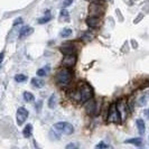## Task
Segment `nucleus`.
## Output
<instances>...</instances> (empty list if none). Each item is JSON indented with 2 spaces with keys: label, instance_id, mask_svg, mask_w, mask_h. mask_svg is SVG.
Here are the masks:
<instances>
[{
  "label": "nucleus",
  "instance_id": "nucleus-1",
  "mask_svg": "<svg viewBox=\"0 0 149 149\" xmlns=\"http://www.w3.org/2000/svg\"><path fill=\"white\" fill-rule=\"evenodd\" d=\"M68 95L75 103L83 104V103H86L89 100L93 97V89L88 83H79L74 89L68 93Z\"/></svg>",
  "mask_w": 149,
  "mask_h": 149
},
{
  "label": "nucleus",
  "instance_id": "nucleus-2",
  "mask_svg": "<svg viewBox=\"0 0 149 149\" xmlns=\"http://www.w3.org/2000/svg\"><path fill=\"white\" fill-rule=\"evenodd\" d=\"M72 77H73V73H72L71 68L63 66V68H61L57 72L55 80H56V83H57L58 86L65 88V86L70 85V83L72 81Z\"/></svg>",
  "mask_w": 149,
  "mask_h": 149
},
{
  "label": "nucleus",
  "instance_id": "nucleus-3",
  "mask_svg": "<svg viewBox=\"0 0 149 149\" xmlns=\"http://www.w3.org/2000/svg\"><path fill=\"white\" fill-rule=\"evenodd\" d=\"M53 130L56 131L58 134H71L74 131V127L65 121H60L53 126Z\"/></svg>",
  "mask_w": 149,
  "mask_h": 149
},
{
  "label": "nucleus",
  "instance_id": "nucleus-4",
  "mask_svg": "<svg viewBox=\"0 0 149 149\" xmlns=\"http://www.w3.org/2000/svg\"><path fill=\"white\" fill-rule=\"evenodd\" d=\"M107 121L108 122H114V123H120L121 122V116H120V111L118 109V105L116 103H112L109 108L108 111V117H107Z\"/></svg>",
  "mask_w": 149,
  "mask_h": 149
},
{
  "label": "nucleus",
  "instance_id": "nucleus-5",
  "mask_svg": "<svg viewBox=\"0 0 149 149\" xmlns=\"http://www.w3.org/2000/svg\"><path fill=\"white\" fill-rule=\"evenodd\" d=\"M85 110L91 116H97L100 112V104H97V101H95L93 97L86 102Z\"/></svg>",
  "mask_w": 149,
  "mask_h": 149
},
{
  "label": "nucleus",
  "instance_id": "nucleus-6",
  "mask_svg": "<svg viewBox=\"0 0 149 149\" xmlns=\"http://www.w3.org/2000/svg\"><path fill=\"white\" fill-rule=\"evenodd\" d=\"M29 116V112L27 111L25 108H19L17 110V116H16V120H17V125L18 126H22L25 123V121L27 120Z\"/></svg>",
  "mask_w": 149,
  "mask_h": 149
},
{
  "label": "nucleus",
  "instance_id": "nucleus-7",
  "mask_svg": "<svg viewBox=\"0 0 149 149\" xmlns=\"http://www.w3.org/2000/svg\"><path fill=\"white\" fill-rule=\"evenodd\" d=\"M76 55L75 54H67L64 56V58L62 61V65L64 67H68V68H72L75 66L76 64Z\"/></svg>",
  "mask_w": 149,
  "mask_h": 149
},
{
  "label": "nucleus",
  "instance_id": "nucleus-8",
  "mask_svg": "<svg viewBox=\"0 0 149 149\" xmlns=\"http://www.w3.org/2000/svg\"><path fill=\"white\" fill-rule=\"evenodd\" d=\"M103 13V8H102V5H99V2H95V3H92L89 7V14L90 16H99Z\"/></svg>",
  "mask_w": 149,
  "mask_h": 149
},
{
  "label": "nucleus",
  "instance_id": "nucleus-9",
  "mask_svg": "<svg viewBox=\"0 0 149 149\" xmlns=\"http://www.w3.org/2000/svg\"><path fill=\"white\" fill-rule=\"evenodd\" d=\"M86 24L91 28H97L100 26V19H99L97 16H89L86 18Z\"/></svg>",
  "mask_w": 149,
  "mask_h": 149
},
{
  "label": "nucleus",
  "instance_id": "nucleus-10",
  "mask_svg": "<svg viewBox=\"0 0 149 149\" xmlns=\"http://www.w3.org/2000/svg\"><path fill=\"white\" fill-rule=\"evenodd\" d=\"M61 52L63 54H65V55H67V54H75L76 48L72 44H64L61 47Z\"/></svg>",
  "mask_w": 149,
  "mask_h": 149
},
{
  "label": "nucleus",
  "instance_id": "nucleus-11",
  "mask_svg": "<svg viewBox=\"0 0 149 149\" xmlns=\"http://www.w3.org/2000/svg\"><path fill=\"white\" fill-rule=\"evenodd\" d=\"M44 80H42V79H39V77H34L33 80H31V85L34 86V88H37V89H40V88H43L44 86Z\"/></svg>",
  "mask_w": 149,
  "mask_h": 149
},
{
  "label": "nucleus",
  "instance_id": "nucleus-12",
  "mask_svg": "<svg viewBox=\"0 0 149 149\" xmlns=\"http://www.w3.org/2000/svg\"><path fill=\"white\" fill-rule=\"evenodd\" d=\"M30 33H33V28L29 27V26H24L20 31H19V38H22L27 35H29Z\"/></svg>",
  "mask_w": 149,
  "mask_h": 149
},
{
  "label": "nucleus",
  "instance_id": "nucleus-13",
  "mask_svg": "<svg viewBox=\"0 0 149 149\" xmlns=\"http://www.w3.org/2000/svg\"><path fill=\"white\" fill-rule=\"evenodd\" d=\"M136 125H137V128H138V130H139V134H145V130H146V125H145L143 120H142V119H137V120H136Z\"/></svg>",
  "mask_w": 149,
  "mask_h": 149
},
{
  "label": "nucleus",
  "instance_id": "nucleus-14",
  "mask_svg": "<svg viewBox=\"0 0 149 149\" xmlns=\"http://www.w3.org/2000/svg\"><path fill=\"white\" fill-rule=\"evenodd\" d=\"M125 142L127 143H132L137 147H140L142 145V139L141 138H132V139H128V140H125Z\"/></svg>",
  "mask_w": 149,
  "mask_h": 149
},
{
  "label": "nucleus",
  "instance_id": "nucleus-15",
  "mask_svg": "<svg viewBox=\"0 0 149 149\" xmlns=\"http://www.w3.org/2000/svg\"><path fill=\"white\" fill-rule=\"evenodd\" d=\"M31 131H33V127H31V125H27L26 127L24 128V130H22V134H24V137H25V138H29L30 136H31Z\"/></svg>",
  "mask_w": 149,
  "mask_h": 149
},
{
  "label": "nucleus",
  "instance_id": "nucleus-16",
  "mask_svg": "<svg viewBox=\"0 0 149 149\" xmlns=\"http://www.w3.org/2000/svg\"><path fill=\"white\" fill-rule=\"evenodd\" d=\"M48 71H49V66L43 67V68H40V70H38L37 71V75L38 76H40V77H44V76L47 75Z\"/></svg>",
  "mask_w": 149,
  "mask_h": 149
},
{
  "label": "nucleus",
  "instance_id": "nucleus-17",
  "mask_svg": "<svg viewBox=\"0 0 149 149\" xmlns=\"http://www.w3.org/2000/svg\"><path fill=\"white\" fill-rule=\"evenodd\" d=\"M56 104V95L55 94H52L49 100H48V108L49 109H54V107Z\"/></svg>",
  "mask_w": 149,
  "mask_h": 149
},
{
  "label": "nucleus",
  "instance_id": "nucleus-18",
  "mask_svg": "<svg viewBox=\"0 0 149 149\" xmlns=\"http://www.w3.org/2000/svg\"><path fill=\"white\" fill-rule=\"evenodd\" d=\"M24 100L27 101V102H33L35 100V97H34V95L30 92H25L24 93Z\"/></svg>",
  "mask_w": 149,
  "mask_h": 149
},
{
  "label": "nucleus",
  "instance_id": "nucleus-19",
  "mask_svg": "<svg viewBox=\"0 0 149 149\" xmlns=\"http://www.w3.org/2000/svg\"><path fill=\"white\" fill-rule=\"evenodd\" d=\"M72 29H70V28H65V29H63L62 30V33H61V36L63 38H67V37H70L71 35H72Z\"/></svg>",
  "mask_w": 149,
  "mask_h": 149
},
{
  "label": "nucleus",
  "instance_id": "nucleus-20",
  "mask_svg": "<svg viewBox=\"0 0 149 149\" xmlns=\"http://www.w3.org/2000/svg\"><path fill=\"white\" fill-rule=\"evenodd\" d=\"M80 37H81V39L84 40V42H90V40L93 38V36H90L88 31H83V34L82 35H80Z\"/></svg>",
  "mask_w": 149,
  "mask_h": 149
},
{
  "label": "nucleus",
  "instance_id": "nucleus-21",
  "mask_svg": "<svg viewBox=\"0 0 149 149\" xmlns=\"http://www.w3.org/2000/svg\"><path fill=\"white\" fill-rule=\"evenodd\" d=\"M15 80H16V82L22 83L27 80V76H26V75H24V74H17L15 76Z\"/></svg>",
  "mask_w": 149,
  "mask_h": 149
},
{
  "label": "nucleus",
  "instance_id": "nucleus-22",
  "mask_svg": "<svg viewBox=\"0 0 149 149\" xmlns=\"http://www.w3.org/2000/svg\"><path fill=\"white\" fill-rule=\"evenodd\" d=\"M51 19H52V17H51V16H48V17H44V18H40V19H38V24H46V22H49Z\"/></svg>",
  "mask_w": 149,
  "mask_h": 149
},
{
  "label": "nucleus",
  "instance_id": "nucleus-23",
  "mask_svg": "<svg viewBox=\"0 0 149 149\" xmlns=\"http://www.w3.org/2000/svg\"><path fill=\"white\" fill-rule=\"evenodd\" d=\"M73 1H74V0H64V1H63V7L66 8V7H68V6H71V5L73 3Z\"/></svg>",
  "mask_w": 149,
  "mask_h": 149
},
{
  "label": "nucleus",
  "instance_id": "nucleus-24",
  "mask_svg": "<svg viewBox=\"0 0 149 149\" xmlns=\"http://www.w3.org/2000/svg\"><path fill=\"white\" fill-rule=\"evenodd\" d=\"M109 147L110 146L104 143V142H100V143H97V146H95V148H109Z\"/></svg>",
  "mask_w": 149,
  "mask_h": 149
},
{
  "label": "nucleus",
  "instance_id": "nucleus-25",
  "mask_svg": "<svg viewBox=\"0 0 149 149\" xmlns=\"http://www.w3.org/2000/svg\"><path fill=\"white\" fill-rule=\"evenodd\" d=\"M61 15H62V17H68V11H67L66 9H62L61 10Z\"/></svg>",
  "mask_w": 149,
  "mask_h": 149
},
{
  "label": "nucleus",
  "instance_id": "nucleus-26",
  "mask_svg": "<svg viewBox=\"0 0 149 149\" xmlns=\"http://www.w3.org/2000/svg\"><path fill=\"white\" fill-rule=\"evenodd\" d=\"M22 18H18V19H16L15 22H14V26H17V25H19V24H22Z\"/></svg>",
  "mask_w": 149,
  "mask_h": 149
},
{
  "label": "nucleus",
  "instance_id": "nucleus-27",
  "mask_svg": "<svg viewBox=\"0 0 149 149\" xmlns=\"http://www.w3.org/2000/svg\"><path fill=\"white\" fill-rule=\"evenodd\" d=\"M76 147V145L75 143H70V145H67L66 146V148L68 149V148H75Z\"/></svg>",
  "mask_w": 149,
  "mask_h": 149
},
{
  "label": "nucleus",
  "instance_id": "nucleus-28",
  "mask_svg": "<svg viewBox=\"0 0 149 149\" xmlns=\"http://www.w3.org/2000/svg\"><path fill=\"white\" fill-rule=\"evenodd\" d=\"M145 114H146V117L149 119V109H147V110H145Z\"/></svg>",
  "mask_w": 149,
  "mask_h": 149
},
{
  "label": "nucleus",
  "instance_id": "nucleus-29",
  "mask_svg": "<svg viewBox=\"0 0 149 149\" xmlns=\"http://www.w3.org/2000/svg\"><path fill=\"white\" fill-rule=\"evenodd\" d=\"M40 107H42V101H39V102H38V104H37V110H39V109H40Z\"/></svg>",
  "mask_w": 149,
  "mask_h": 149
}]
</instances>
